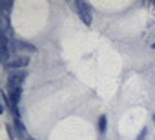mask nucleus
Listing matches in <instances>:
<instances>
[{
  "instance_id": "f257e3e1",
  "label": "nucleus",
  "mask_w": 155,
  "mask_h": 140,
  "mask_svg": "<svg viewBox=\"0 0 155 140\" xmlns=\"http://www.w3.org/2000/svg\"><path fill=\"white\" fill-rule=\"evenodd\" d=\"M71 8L79 11V15H81L82 22H84L86 26H90V24H91V9H90V6H88L86 2H73V4H71Z\"/></svg>"
},
{
  "instance_id": "f03ea898",
  "label": "nucleus",
  "mask_w": 155,
  "mask_h": 140,
  "mask_svg": "<svg viewBox=\"0 0 155 140\" xmlns=\"http://www.w3.org/2000/svg\"><path fill=\"white\" fill-rule=\"evenodd\" d=\"M24 80H26V71H15V73H9L8 77L9 86H15V88H22Z\"/></svg>"
},
{
  "instance_id": "7ed1b4c3",
  "label": "nucleus",
  "mask_w": 155,
  "mask_h": 140,
  "mask_svg": "<svg viewBox=\"0 0 155 140\" xmlns=\"http://www.w3.org/2000/svg\"><path fill=\"white\" fill-rule=\"evenodd\" d=\"M28 64H29V58H28V56H17V58H13L11 62H8V64H6V67L17 69V67H26Z\"/></svg>"
},
{
  "instance_id": "20e7f679",
  "label": "nucleus",
  "mask_w": 155,
  "mask_h": 140,
  "mask_svg": "<svg viewBox=\"0 0 155 140\" xmlns=\"http://www.w3.org/2000/svg\"><path fill=\"white\" fill-rule=\"evenodd\" d=\"M20 93H22V88L9 86V102H11V107H17V104L20 100Z\"/></svg>"
},
{
  "instance_id": "39448f33",
  "label": "nucleus",
  "mask_w": 155,
  "mask_h": 140,
  "mask_svg": "<svg viewBox=\"0 0 155 140\" xmlns=\"http://www.w3.org/2000/svg\"><path fill=\"white\" fill-rule=\"evenodd\" d=\"M15 127H17V136L18 138H26V127L22 126L20 118H15Z\"/></svg>"
},
{
  "instance_id": "423d86ee",
  "label": "nucleus",
  "mask_w": 155,
  "mask_h": 140,
  "mask_svg": "<svg viewBox=\"0 0 155 140\" xmlns=\"http://www.w3.org/2000/svg\"><path fill=\"white\" fill-rule=\"evenodd\" d=\"M106 127H108V120H106V116L102 115V116L99 118V129H101V133H106Z\"/></svg>"
},
{
  "instance_id": "0eeeda50",
  "label": "nucleus",
  "mask_w": 155,
  "mask_h": 140,
  "mask_svg": "<svg viewBox=\"0 0 155 140\" xmlns=\"http://www.w3.org/2000/svg\"><path fill=\"white\" fill-rule=\"evenodd\" d=\"M20 49H28V51H35V47L33 46H29V44H26V42H20V46H18Z\"/></svg>"
},
{
  "instance_id": "6e6552de",
  "label": "nucleus",
  "mask_w": 155,
  "mask_h": 140,
  "mask_svg": "<svg viewBox=\"0 0 155 140\" xmlns=\"http://www.w3.org/2000/svg\"><path fill=\"white\" fill-rule=\"evenodd\" d=\"M146 133H148V129L144 127V129L140 131V135H139V138H137V140H144V138H146Z\"/></svg>"
},
{
  "instance_id": "1a4fd4ad",
  "label": "nucleus",
  "mask_w": 155,
  "mask_h": 140,
  "mask_svg": "<svg viewBox=\"0 0 155 140\" xmlns=\"http://www.w3.org/2000/svg\"><path fill=\"white\" fill-rule=\"evenodd\" d=\"M8 131H9V138H11V140H15V133H13V127H11L9 124H8Z\"/></svg>"
},
{
  "instance_id": "9d476101",
  "label": "nucleus",
  "mask_w": 155,
  "mask_h": 140,
  "mask_svg": "<svg viewBox=\"0 0 155 140\" xmlns=\"http://www.w3.org/2000/svg\"><path fill=\"white\" fill-rule=\"evenodd\" d=\"M153 6H155V2H153Z\"/></svg>"
},
{
  "instance_id": "9b49d317",
  "label": "nucleus",
  "mask_w": 155,
  "mask_h": 140,
  "mask_svg": "<svg viewBox=\"0 0 155 140\" xmlns=\"http://www.w3.org/2000/svg\"><path fill=\"white\" fill-rule=\"evenodd\" d=\"M153 120H155V116H153Z\"/></svg>"
},
{
  "instance_id": "f8f14e48",
  "label": "nucleus",
  "mask_w": 155,
  "mask_h": 140,
  "mask_svg": "<svg viewBox=\"0 0 155 140\" xmlns=\"http://www.w3.org/2000/svg\"><path fill=\"white\" fill-rule=\"evenodd\" d=\"M29 140H31V138H29Z\"/></svg>"
}]
</instances>
